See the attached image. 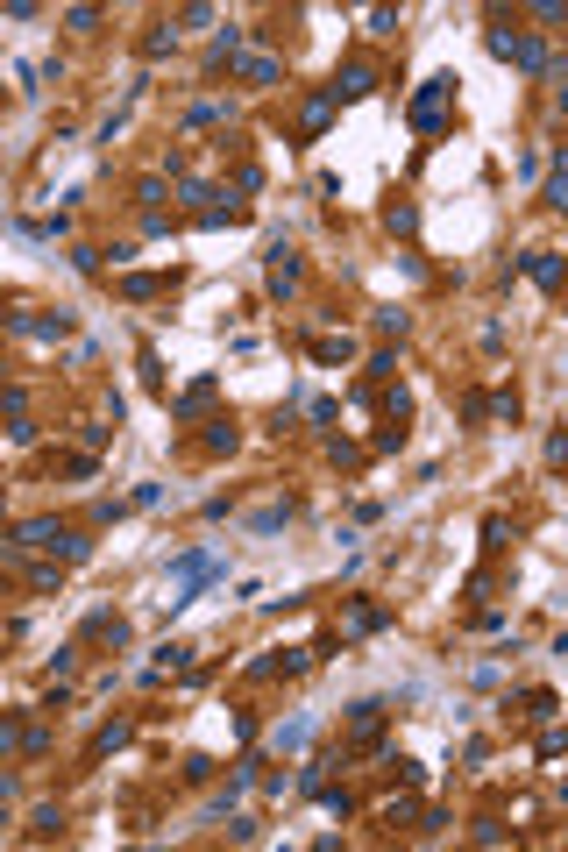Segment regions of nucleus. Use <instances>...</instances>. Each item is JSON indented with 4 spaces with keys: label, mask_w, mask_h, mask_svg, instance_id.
<instances>
[{
    "label": "nucleus",
    "mask_w": 568,
    "mask_h": 852,
    "mask_svg": "<svg viewBox=\"0 0 568 852\" xmlns=\"http://www.w3.org/2000/svg\"><path fill=\"white\" fill-rule=\"evenodd\" d=\"M14 547H43V555H57V562H86V555H93V540H86L79 526H57V519H29V526L14 533Z\"/></svg>",
    "instance_id": "obj_1"
},
{
    "label": "nucleus",
    "mask_w": 568,
    "mask_h": 852,
    "mask_svg": "<svg viewBox=\"0 0 568 852\" xmlns=\"http://www.w3.org/2000/svg\"><path fill=\"white\" fill-rule=\"evenodd\" d=\"M490 50H497V57H519L526 72H547V43H540V36H519V29H490Z\"/></svg>",
    "instance_id": "obj_2"
},
{
    "label": "nucleus",
    "mask_w": 568,
    "mask_h": 852,
    "mask_svg": "<svg viewBox=\"0 0 568 852\" xmlns=\"http://www.w3.org/2000/svg\"><path fill=\"white\" fill-rule=\"evenodd\" d=\"M448 93H455V79H426V86H419V99H412V128H419V135H441Z\"/></svg>",
    "instance_id": "obj_3"
},
{
    "label": "nucleus",
    "mask_w": 568,
    "mask_h": 852,
    "mask_svg": "<svg viewBox=\"0 0 568 852\" xmlns=\"http://www.w3.org/2000/svg\"><path fill=\"white\" fill-rule=\"evenodd\" d=\"M171 575H178V597H171V611H178V604H192V590H199L206 575H220V562L192 547V555H178V562H171Z\"/></svg>",
    "instance_id": "obj_4"
},
{
    "label": "nucleus",
    "mask_w": 568,
    "mask_h": 852,
    "mask_svg": "<svg viewBox=\"0 0 568 852\" xmlns=\"http://www.w3.org/2000/svg\"><path fill=\"white\" fill-rule=\"evenodd\" d=\"M327 93H334V107H341V99H363V93H377V65H363V57H356V65H341Z\"/></svg>",
    "instance_id": "obj_5"
},
{
    "label": "nucleus",
    "mask_w": 568,
    "mask_h": 852,
    "mask_svg": "<svg viewBox=\"0 0 568 852\" xmlns=\"http://www.w3.org/2000/svg\"><path fill=\"white\" fill-rule=\"evenodd\" d=\"M519 263H526V278L540 284V291H562V256H547V249H526Z\"/></svg>",
    "instance_id": "obj_6"
},
{
    "label": "nucleus",
    "mask_w": 568,
    "mask_h": 852,
    "mask_svg": "<svg viewBox=\"0 0 568 852\" xmlns=\"http://www.w3.org/2000/svg\"><path fill=\"white\" fill-rule=\"evenodd\" d=\"M86 640H107V647H128V618H114V611H93V618H86Z\"/></svg>",
    "instance_id": "obj_7"
},
{
    "label": "nucleus",
    "mask_w": 568,
    "mask_h": 852,
    "mask_svg": "<svg viewBox=\"0 0 568 852\" xmlns=\"http://www.w3.org/2000/svg\"><path fill=\"white\" fill-rule=\"evenodd\" d=\"M327 114H334V93H313V99H306V114H298V135L313 142V135L327 128Z\"/></svg>",
    "instance_id": "obj_8"
},
{
    "label": "nucleus",
    "mask_w": 568,
    "mask_h": 852,
    "mask_svg": "<svg viewBox=\"0 0 568 852\" xmlns=\"http://www.w3.org/2000/svg\"><path fill=\"white\" fill-rule=\"evenodd\" d=\"M22 334H36V341H57V334H72V313H43V320H14Z\"/></svg>",
    "instance_id": "obj_9"
},
{
    "label": "nucleus",
    "mask_w": 568,
    "mask_h": 852,
    "mask_svg": "<svg viewBox=\"0 0 568 852\" xmlns=\"http://www.w3.org/2000/svg\"><path fill=\"white\" fill-rule=\"evenodd\" d=\"M213 391H220V383H213V377H199V383L185 391V398L171 405V412H178V419H192V412H206V405H213Z\"/></svg>",
    "instance_id": "obj_10"
},
{
    "label": "nucleus",
    "mask_w": 568,
    "mask_h": 852,
    "mask_svg": "<svg viewBox=\"0 0 568 852\" xmlns=\"http://www.w3.org/2000/svg\"><path fill=\"white\" fill-rule=\"evenodd\" d=\"M291 284H298V263H291V249H278V256H271V291L291 298Z\"/></svg>",
    "instance_id": "obj_11"
},
{
    "label": "nucleus",
    "mask_w": 568,
    "mask_h": 852,
    "mask_svg": "<svg viewBox=\"0 0 568 852\" xmlns=\"http://www.w3.org/2000/svg\"><path fill=\"white\" fill-rule=\"evenodd\" d=\"M519 703H526V718H533V725H547V718H555V689H526Z\"/></svg>",
    "instance_id": "obj_12"
},
{
    "label": "nucleus",
    "mask_w": 568,
    "mask_h": 852,
    "mask_svg": "<svg viewBox=\"0 0 568 852\" xmlns=\"http://www.w3.org/2000/svg\"><path fill=\"white\" fill-rule=\"evenodd\" d=\"M278 72H284L278 57H242V79H249V86H271Z\"/></svg>",
    "instance_id": "obj_13"
},
{
    "label": "nucleus",
    "mask_w": 568,
    "mask_h": 852,
    "mask_svg": "<svg viewBox=\"0 0 568 852\" xmlns=\"http://www.w3.org/2000/svg\"><path fill=\"white\" fill-rule=\"evenodd\" d=\"M383 220H391V235H412V228H419V206H405V199H398Z\"/></svg>",
    "instance_id": "obj_14"
},
{
    "label": "nucleus",
    "mask_w": 568,
    "mask_h": 852,
    "mask_svg": "<svg viewBox=\"0 0 568 852\" xmlns=\"http://www.w3.org/2000/svg\"><path fill=\"white\" fill-rule=\"evenodd\" d=\"M313 356H320V363H349L356 341H349V334H341V341H313Z\"/></svg>",
    "instance_id": "obj_15"
},
{
    "label": "nucleus",
    "mask_w": 568,
    "mask_h": 852,
    "mask_svg": "<svg viewBox=\"0 0 568 852\" xmlns=\"http://www.w3.org/2000/svg\"><path fill=\"white\" fill-rule=\"evenodd\" d=\"M284 519H291V497H284V504H271V512H256V519H249V526H256V533H278Z\"/></svg>",
    "instance_id": "obj_16"
},
{
    "label": "nucleus",
    "mask_w": 568,
    "mask_h": 852,
    "mask_svg": "<svg viewBox=\"0 0 568 852\" xmlns=\"http://www.w3.org/2000/svg\"><path fill=\"white\" fill-rule=\"evenodd\" d=\"M490 412H497L504 426H519V391H497V398H490Z\"/></svg>",
    "instance_id": "obj_17"
},
{
    "label": "nucleus",
    "mask_w": 568,
    "mask_h": 852,
    "mask_svg": "<svg viewBox=\"0 0 568 852\" xmlns=\"http://www.w3.org/2000/svg\"><path fill=\"white\" fill-rule=\"evenodd\" d=\"M349 625H356V633H377L383 611H377V604H356V611H349Z\"/></svg>",
    "instance_id": "obj_18"
},
{
    "label": "nucleus",
    "mask_w": 568,
    "mask_h": 852,
    "mask_svg": "<svg viewBox=\"0 0 568 852\" xmlns=\"http://www.w3.org/2000/svg\"><path fill=\"white\" fill-rule=\"evenodd\" d=\"M206 448H213V455H228V448H235V426H228V419H213V434H206Z\"/></svg>",
    "instance_id": "obj_19"
},
{
    "label": "nucleus",
    "mask_w": 568,
    "mask_h": 852,
    "mask_svg": "<svg viewBox=\"0 0 568 852\" xmlns=\"http://www.w3.org/2000/svg\"><path fill=\"white\" fill-rule=\"evenodd\" d=\"M114 746H128V725H107V732L93 739V753H114Z\"/></svg>",
    "instance_id": "obj_20"
},
{
    "label": "nucleus",
    "mask_w": 568,
    "mask_h": 852,
    "mask_svg": "<svg viewBox=\"0 0 568 852\" xmlns=\"http://www.w3.org/2000/svg\"><path fill=\"white\" fill-rule=\"evenodd\" d=\"M157 199H164V178H142V185H135V206H150V213H157Z\"/></svg>",
    "instance_id": "obj_21"
},
{
    "label": "nucleus",
    "mask_w": 568,
    "mask_h": 852,
    "mask_svg": "<svg viewBox=\"0 0 568 852\" xmlns=\"http://www.w3.org/2000/svg\"><path fill=\"white\" fill-rule=\"evenodd\" d=\"M121 291H128V298H157V291H164V278H128Z\"/></svg>",
    "instance_id": "obj_22"
},
{
    "label": "nucleus",
    "mask_w": 568,
    "mask_h": 852,
    "mask_svg": "<svg viewBox=\"0 0 568 852\" xmlns=\"http://www.w3.org/2000/svg\"><path fill=\"white\" fill-rule=\"evenodd\" d=\"M7 746H22V725H14V718L0 725V753H7Z\"/></svg>",
    "instance_id": "obj_23"
},
{
    "label": "nucleus",
    "mask_w": 568,
    "mask_h": 852,
    "mask_svg": "<svg viewBox=\"0 0 568 852\" xmlns=\"http://www.w3.org/2000/svg\"><path fill=\"white\" fill-rule=\"evenodd\" d=\"M0 391H7V383H0Z\"/></svg>",
    "instance_id": "obj_24"
}]
</instances>
